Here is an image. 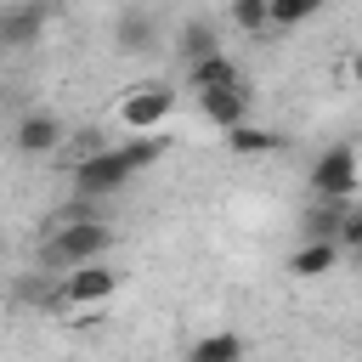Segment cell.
I'll return each instance as SVG.
<instances>
[{
  "label": "cell",
  "mask_w": 362,
  "mask_h": 362,
  "mask_svg": "<svg viewBox=\"0 0 362 362\" xmlns=\"http://www.w3.org/2000/svg\"><path fill=\"white\" fill-rule=\"evenodd\" d=\"M221 136H226V153H238V158H266V153L283 147V136H277L272 124H255V119H238V124L221 130Z\"/></svg>",
  "instance_id": "10"
},
{
  "label": "cell",
  "mask_w": 362,
  "mask_h": 362,
  "mask_svg": "<svg viewBox=\"0 0 362 362\" xmlns=\"http://www.w3.org/2000/svg\"><path fill=\"white\" fill-rule=\"evenodd\" d=\"M339 266V238H328V232H311L294 255H288V272L300 277V283H317V277H328Z\"/></svg>",
  "instance_id": "9"
},
{
  "label": "cell",
  "mask_w": 362,
  "mask_h": 362,
  "mask_svg": "<svg viewBox=\"0 0 362 362\" xmlns=\"http://www.w3.org/2000/svg\"><path fill=\"white\" fill-rule=\"evenodd\" d=\"M51 28V6L45 0H17L0 6V51H34Z\"/></svg>",
  "instance_id": "6"
},
{
  "label": "cell",
  "mask_w": 362,
  "mask_h": 362,
  "mask_svg": "<svg viewBox=\"0 0 362 362\" xmlns=\"http://www.w3.org/2000/svg\"><path fill=\"white\" fill-rule=\"evenodd\" d=\"M62 119L57 113H23L17 119V130H11V147L23 153V158H45V153H57L62 147Z\"/></svg>",
  "instance_id": "8"
},
{
  "label": "cell",
  "mask_w": 362,
  "mask_h": 362,
  "mask_svg": "<svg viewBox=\"0 0 362 362\" xmlns=\"http://www.w3.org/2000/svg\"><path fill=\"white\" fill-rule=\"evenodd\" d=\"M119 283H124L119 266H113L107 255H96V260H79V266L62 272V294H57V300H62L68 311H102V305L119 294Z\"/></svg>",
  "instance_id": "3"
},
{
  "label": "cell",
  "mask_w": 362,
  "mask_h": 362,
  "mask_svg": "<svg viewBox=\"0 0 362 362\" xmlns=\"http://www.w3.org/2000/svg\"><path fill=\"white\" fill-rule=\"evenodd\" d=\"M334 238H339V249H351V255H362V209H351V215H339V226H334Z\"/></svg>",
  "instance_id": "17"
},
{
  "label": "cell",
  "mask_w": 362,
  "mask_h": 362,
  "mask_svg": "<svg viewBox=\"0 0 362 362\" xmlns=\"http://www.w3.org/2000/svg\"><path fill=\"white\" fill-rule=\"evenodd\" d=\"M351 85H356V90H362V51H356V57H351Z\"/></svg>",
  "instance_id": "18"
},
{
  "label": "cell",
  "mask_w": 362,
  "mask_h": 362,
  "mask_svg": "<svg viewBox=\"0 0 362 362\" xmlns=\"http://www.w3.org/2000/svg\"><path fill=\"white\" fill-rule=\"evenodd\" d=\"M158 158H164V136L158 130L153 136H136V141H119V147H90L74 164V187L85 198H107V192L130 187L141 170H153Z\"/></svg>",
  "instance_id": "1"
},
{
  "label": "cell",
  "mask_w": 362,
  "mask_h": 362,
  "mask_svg": "<svg viewBox=\"0 0 362 362\" xmlns=\"http://www.w3.org/2000/svg\"><path fill=\"white\" fill-rule=\"evenodd\" d=\"M311 192L328 198V204H351V198L362 192V153H356L351 141L322 147L317 164H311Z\"/></svg>",
  "instance_id": "4"
},
{
  "label": "cell",
  "mask_w": 362,
  "mask_h": 362,
  "mask_svg": "<svg viewBox=\"0 0 362 362\" xmlns=\"http://www.w3.org/2000/svg\"><path fill=\"white\" fill-rule=\"evenodd\" d=\"M0 249H6V238H0Z\"/></svg>",
  "instance_id": "19"
},
{
  "label": "cell",
  "mask_w": 362,
  "mask_h": 362,
  "mask_svg": "<svg viewBox=\"0 0 362 362\" xmlns=\"http://www.w3.org/2000/svg\"><path fill=\"white\" fill-rule=\"evenodd\" d=\"M328 0H272V28H300L322 11Z\"/></svg>",
  "instance_id": "15"
},
{
  "label": "cell",
  "mask_w": 362,
  "mask_h": 362,
  "mask_svg": "<svg viewBox=\"0 0 362 362\" xmlns=\"http://www.w3.org/2000/svg\"><path fill=\"white\" fill-rule=\"evenodd\" d=\"M198 113H204L215 130H232L238 119H249V90H243V79H226V85L198 90Z\"/></svg>",
  "instance_id": "7"
},
{
  "label": "cell",
  "mask_w": 362,
  "mask_h": 362,
  "mask_svg": "<svg viewBox=\"0 0 362 362\" xmlns=\"http://www.w3.org/2000/svg\"><path fill=\"white\" fill-rule=\"evenodd\" d=\"M226 79H238V62L226 57V45L209 51V57H198V62H187V90H192V96L209 90V85H226Z\"/></svg>",
  "instance_id": "11"
},
{
  "label": "cell",
  "mask_w": 362,
  "mask_h": 362,
  "mask_svg": "<svg viewBox=\"0 0 362 362\" xmlns=\"http://www.w3.org/2000/svg\"><path fill=\"white\" fill-rule=\"evenodd\" d=\"M141 40H153V23L147 17H124L119 23V51H141Z\"/></svg>",
  "instance_id": "16"
},
{
  "label": "cell",
  "mask_w": 362,
  "mask_h": 362,
  "mask_svg": "<svg viewBox=\"0 0 362 362\" xmlns=\"http://www.w3.org/2000/svg\"><path fill=\"white\" fill-rule=\"evenodd\" d=\"M175 107H181V96H175L170 79H141V85H124L113 113H119V124L130 136H153V130H164L175 119Z\"/></svg>",
  "instance_id": "2"
},
{
  "label": "cell",
  "mask_w": 362,
  "mask_h": 362,
  "mask_svg": "<svg viewBox=\"0 0 362 362\" xmlns=\"http://www.w3.org/2000/svg\"><path fill=\"white\" fill-rule=\"evenodd\" d=\"M249 345H243V334H232V328H215V334H204V339H192L187 345V362H238Z\"/></svg>",
  "instance_id": "12"
},
{
  "label": "cell",
  "mask_w": 362,
  "mask_h": 362,
  "mask_svg": "<svg viewBox=\"0 0 362 362\" xmlns=\"http://www.w3.org/2000/svg\"><path fill=\"white\" fill-rule=\"evenodd\" d=\"M107 243H113V232H107L102 221H90V215H74V221L51 226V238H45V260L68 272V266H79V260H96V255H107Z\"/></svg>",
  "instance_id": "5"
},
{
  "label": "cell",
  "mask_w": 362,
  "mask_h": 362,
  "mask_svg": "<svg viewBox=\"0 0 362 362\" xmlns=\"http://www.w3.org/2000/svg\"><path fill=\"white\" fill-rule=\"evenodd\" d=\"M175 51H181V62H198V57L221 51V28H215L209 17H192V23H181V34H175Z\"/></svg>",
  "instance_id": "13"
},
{
  "label": "cell",
  "mask_w": 362,
  "mask_h": 362,
  "mask_svg": "<svg viewBox=\"0 0 362 362\" xmlns=\"http://www.w3.org/2000/svg\"><path fill=\"white\" fill-rule=\"evenodd\" d=\"M226 17L238 34H266L272 28V0H226Z\"/></svg>",
  "instance_id": "14"
}]
</instances>
